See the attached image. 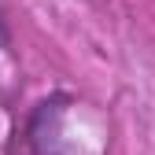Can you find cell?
I'll list each match as a JSON object with an SVG mask.
<instances>
[{"instance_id":"cell-1","label":"cell","mask_w":155,"mask_h":155,"mask_svg":"<svg viewBox=\"0 0 155 155\" xmlns=\"http://www.w3.org/2000/svg\"><path fill=\"white\" fill-rule=\"evenodd\" d=\"M0 48H8V30H4V18H0Z\"/></svg>"}]
</instances>
